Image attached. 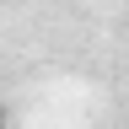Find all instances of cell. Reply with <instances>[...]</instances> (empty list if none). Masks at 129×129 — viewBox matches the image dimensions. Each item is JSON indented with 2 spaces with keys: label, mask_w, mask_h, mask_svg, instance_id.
Returning a JSON list of instances; mask_svg holds the SVG:
<instances>
[{
  "label": "cell",
  "mask_w": 129,
  "mask_h": 129,
  "mask_svg": "<svg viewBox=\"0 0 129 129\" xmlns=\"http://www.w3.org/2000/svg\"><path fill=\"white\" fill-rule=\"evenodd\" d=\"M0 129H11V113H6V108H0Z\"/></svg>",
  "instance_id": "6da1fadb"
}]
</instances>
